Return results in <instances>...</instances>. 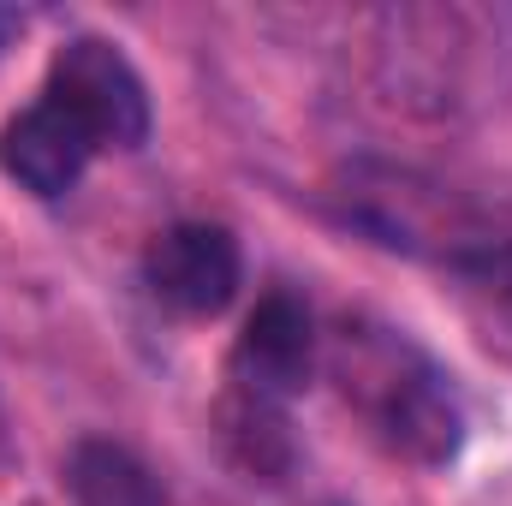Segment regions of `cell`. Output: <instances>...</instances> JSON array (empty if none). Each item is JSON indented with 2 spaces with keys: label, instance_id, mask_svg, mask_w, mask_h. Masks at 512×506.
Segmentation results:
<instances>
[{
  "label": "cell",
  "instance_id": "obj_1",
  "mask_svg": "<svg viewBox=\"0 0 512 506\" xmlns=\"http://www.w3.org/2000/svg\"><path fill=\"white\" fill-rule=\"evenodd\" d=\"M346 393L364 399L376 435L399 459L411 465H447L459 447H465V411H459V393L447 387V376L417 358L411 346H382L370 364H358Z\"/></svg>",
  "mask_w": 512,
  "mask_h": 506
},
{
  "label": "cell",
  "instance_id": "obj_6",
  "mask_svg": "<svg viewBox=\"0 0 512 506\" xmlns=\"http://www.w3.org/2000/svg\"><path fill=\"white\" fill-rule=\"evenodd\" d=\"M60 483H66L72 506H167L155 471L131 447L108 441V435L72 441V453L60 465Z\"/></svg>",
  "mask_w": 512,
  "mask_h": 506
},
{
  "label": "cell",
  "instance_id": "obj_2",
  "mask_svg": "<svg viewBox=\"0 0 512 506\" xmlns=\"http://www.w3.org/2000/svg\"><path fill=\"white\" fill-rule=\"evenodd\" d=\"M42 96L84 131L96 149H143L149 143V90L108 36H72L48 60Z\"/></svg>",
  "mask_w": 512,
  "mask_h": 506
},
{
  "label": "cell",
  "instance_id": "obj_4",
  "mask_svg": "<svg viewBox=\"0 0 512 506\" xmlns=\"http://www.w3.org/2000/svg\"><path fill=\"white\" fill-rule=\"evenodd\" d=\"M316 370V322L292 292H268L256 298V310L239 328L233 346V387L256 399H292L304 393V381Z\"/></svg>",
  "mask_w": 512,
  "mask_h": 506
},
{
  "label": "cell",
  "instance_id": "obj_8",
  "mask_svg": "<svg viewBox=\"0 0 512 506\" xmlns=\"http://www.w3.org/2000/svg\"><path fill=\"white\" fill-rule=\"evenodd\" d=\"M24 30V12H12V6H0V54L12 48V36Z\"/></svg>",
  "mask_w": 512,
  "mask_h": 506
},
{
  "label": "cell",
  "instance_id": "obj_5",
  "mask_svg": "<svg viewBox=\"0 0 512 506\" xmlns=\"http://www.w3.org/2000/svg\"><path fill=\"white\" fill-rule=\"evenodd\" d=\"M90 155H96V143L72 126L48 96H36L24 114H12V120L0 126V173H6L18 191L42 197V203L66 197V191L84 179Z\"/></svg>",
  "mask_w": 512,
  "mask_h": 506
},
{
  "label": "cell",
  "instance_id": "obj_3",
  "mask_svg": "<svg viewBox=\"0 0 512 506\" xmlns=\"http://www.w3.org/2000/svg\"><path fill=\"white\" fill-rule=\"evenodd\" d=\"M239 280H245L239 239L215 221H179V227L155 233L143 251V286L173 316H197V322L221 316L239 298Z\"/></svg>",
  "mask_w": 512,
  "mask_h": 506
},
{
  "label": "cell",
  "instance_id": "obj_7",
  "mask_svg": "<svg viewBox=\"0 0 512 506\" xmlns=\"http://www.w3.org/2000/svg\"><path fill=\"white\" fill-rule=\"evenodd\" d=\"M465 268H471V274H477V280H483V286H489L495 298H501V310L512 316V245H495V251L471 256Z\"/></svg>",
  "mask_w": 512,
  "mask_h": 506
}]
</instances>
